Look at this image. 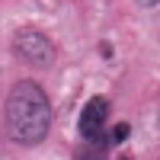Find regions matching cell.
I'll return each mask as SVG.
<instances>
[{"instance_id": "obj_1", "label": "cell", "mask_w": 160, "mask_h": 160, "mask_svg": "<svg viewBox=\"0 0 160 160\" xmlns=\"http://www.w3.org/2000/svg\"><path fill=\"white\" fill-rule=\"evenodd\" d=\"M51 128V106L35 80H19L7 93V131L22 148L42 144Z\"/></svg>"}, {"instance_id": "obj_7", "label": "cell", "mask_w": 160, "mask_h": 160, "mask_svg": "<svg viewBox=\"0 0 160 160\" xmlns=\"http://www.w3.org/2000/svg\"><path fill=\"white\" fill-rule=\"evenodd\" d=\"M118 160H131V157H118Z\"/></svg>"}, {"instance_id": "obj_2", "label": "cell", "mask_w": 160, "mask_h": 160, "mask_svg": "<svg viewBox=\"0 0 160 160\" xmlns=\"http://www.w3.org/2000/svg\"><path fill=\"white\" fill-rule=\"evenodd\" d=\"M13 51H16V58H22L26 64H32V68H48V64L55 61V45H51V38H45L35 29L16 32Z\"/></svg>"}, {"instance_id": "obj_3", "label": "cell", "mask_w": 160, "mask_h": 160, "mask_svg": "<svg viewBox=\"0 0 160 160\" xmlns=\"http://www.w3.org/2000/svg\"><path fill=\"white\" fill-rule=\"evenodd\" d=\"M106 118H109V99L106 96H93L87 106H83V112H80V138L90 141V144H99V148H106Z\"/></svg>"}, {"instance_id": "obj_6", "label": "cell", "mask_w": 160, "mask_h": 160, "mask_svg": "<svg viewBox=\"0 0 160 160\" xmlns=\"http://www.w3.org/2000/svg\"><path fill=\"white\" fill-rule=\"evenodd\" d=\"M141 3H144V7H157V0H141Z\"/></svg>"}, {"instance_id": "obj_5", "label": "cell", "mask_w": 160, "mask_h": 160, "mask_svg": "<svg viewBox=\"0 0 160 160\" xmlns=\"http://www.w3.org/2000/svg\"><path fill=\"white\" fill-rule=\"evenodd\" d=\"M128 135H131V125L118 122V125L112 128V135H106V141H109V144H122V141H128Z\"/></svg>"}, {"instance_id": "obj_4", "label": "cell", "mask_w": 160, "mask_h": 160, "mask_svg": "<svg viewBox=\"0 0 160 160\" xmlns=\"http://www.w3.org/2000/svg\"><path fill=\"white\" fill-rule=\"evenodd\" d=\"M102 151H106V148H99V144L83 141V144L74 151V160H106V154H102Z\"/></svg>"}]
</instances>
